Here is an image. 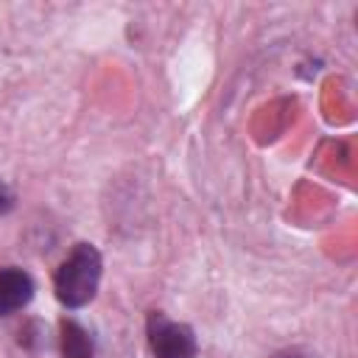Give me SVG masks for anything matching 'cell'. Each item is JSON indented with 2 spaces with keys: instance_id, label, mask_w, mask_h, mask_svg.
I'll return each mask as SVG.
<instances>
[{
  "instance_id": "1",
  "label": "cell",
  "mask_w": 358,
  "mask_h": 358,
  "mask_svg": "<svg viewBox=\"0 0 358 358\" xmlns=\"http://www.w3.org/2000/svg\"><path fill=\"white\" fill-rule=\"evenodd\" d=\"M101 274H103L101 252L92 243H76L56 271V280H53L56 299L70 310L84 308L87 302H92Z\"/></svg>"
},
{
  "instance_id": "2",
  "label": "cell",
  "mask_w": 358,
  "mask_h": 358,
  "mask_svg": "<svg viewBox=\"0 0 358 358\" xmlns=\"http://www.w3.org/2000/svg\"><path fill=\"white\" fill-rule=\"evenodd\" d=\"M148 344L154 358H196L199 344H196V333L182 324L168 319L165 313H148Z\"/></svg>"
},
{
  "instance_id": "3",
  "label": "cell",
  "mask_w": 358,
  "mask_h": 358,
  "mask_svg": "<svg viewBox=\"0 0 358 358\" xmlns=\"http://www.w3.org/2000/svg\"><path fill=\"white\" fill-rule=\"evenodd\" d=\"M34 299V280L28 271L8 266L0 268V316H11Z\"/></svg>"
},
{
  "instance_id": "4",
  "label": "cell",
  "mask_w": 358,
  "mask_h": 358,
  "mask_svg": "<svg viewBox=\"0 0 358 358\" xmlns=\"http://www.w3.org/2000/svg\"><path fill=\"white\" fill-rule=\"evenodd\" d=\"M62 355L64 358H92L95 355L90 333L73 319H62Z\"/></svg>"
},
{
  "instance_id": "5",
  "label": "cell",
  "mask_w": 358,
  "mask_h": 358,
  "mask_svg": "<svg viewBox=\"0 0 358 358\" xmlns=\"http://www.w3.org/2000/svg\"><path fill=\"white\" fill-rule=\"evenodd\" d=\"M8 207H11V196H8L6 185L0 182V213H3V210H8Z\"/></svg>"
},
{
  "instance_id": "6",
  "label": "cell",
  "mask_w": 358,
  "mask_h": 358,
  "mask_svg": "<svg viewBox=\"0 0 358 358\" xmlns=\"http://www.w3.org/2000/svg\"><path fill=\"white\" fill-rule=\"evenodd\" d=\"M274 358H310V355H305V352H299V350H282V352H277Z\"/></svg>"
}]
</instances>
